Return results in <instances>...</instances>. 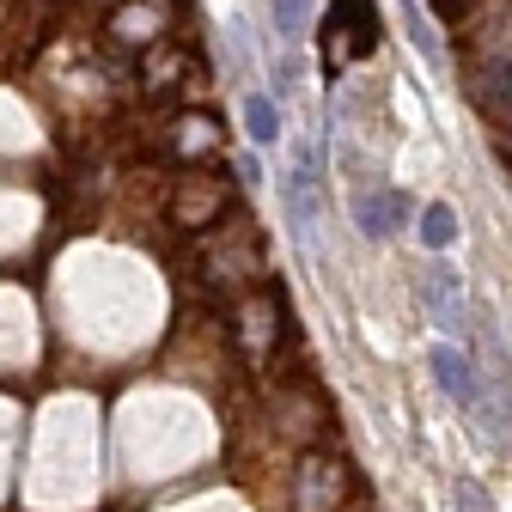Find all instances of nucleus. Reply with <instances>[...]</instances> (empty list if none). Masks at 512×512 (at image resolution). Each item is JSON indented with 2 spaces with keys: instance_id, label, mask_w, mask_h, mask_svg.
<instances>
[{
  "instance_id": "obj_6",
  "label": "nucleus",
  "mask_w": 512,
  "mask_h": 512,
  "mask_svg": "<svg viewBox=\"0 0 512 512\" xmlns=\"http://www.w3.org/2000/svg\"><path fill=\"white\" fill-rule=\"evenodd\" d=\"M354 220L366 238H384L397 232V220H409V196H397V189H366V196H354Z\"/></svg>"
},
{
  "instance_id": "obj_4",
  "label": "nucleus",
  "mask_w": 512,
  "mask_h": 512,
  "mask_svg": "<svg viewBox=\"0 0 512 512\" xmlns=\"http://www.w3.org/2000/svg\"><path fill=\"white\" fill-rule=\"evenodd\" d=\"M220 214H226V189H214V183H202V177H189L177 196H171V220H177V226H189V232L214 226Z\"/></svg>"
},
{
  "instance_id": "obj_8",
  "label": "nucleus",
  "mask_w": 512,
  "mask_h": 512,
  "mask_svg": "<svg viewBox=\"0 0 512 512\" xmlns=\"http://www.w3.org/2000/svg\"><path fill=\"white\" fill-rule=\"evenodd\" d=\"M415 232H421L427 256H433V250H452V244H458V208H452V202H427V208L415 214Z\"/></svg>"
},
{
  "instance_id": "obj_13",
  "label": "nucleus",
  "mask_w": 512,
  "mask_h": 512,
  "mask_svg": "<svg viewBox=\"0 0 512 512\" xmlns=\"http://www.w3.org/2000/svg\"><path fill=\"white\" fill-rule=\"evenodd\" d=\"M452 500H458V512H500V506H494V494H488L482 482H458V488H452Z\"/></svg>"
},
{
  "instance_id": "obj_1",
  "label": "nucleus",
  "mask_w": 512,
  "mask_h": 512,
  "mask_svg": "<svg viewBox=\"0 0 512 512\" xmlns=\"http://www.w3.org/2000/svg\"><path fill=\"white\" fill-rule=\"evenodd\" d=\"M378 49V7L372 0H330L324 19V61L330 74H342V61H360Z\"/></svg>"
},
{
  "instance_id": "obj_11",
  "label": "nucleus",
  "mask_w": 512,
  "mask_h": 512,
  "mask_svg": "<svg viewBox=\"0 0 512 512\" xmlns=\"http://www.w3.org/2000/svg\"><path fill=\"white\" fill-rule=\"evenodd\" d=\"M183 135H177V147L196 159V153H214L220 147V128H214V116H189V122H177Z\"/></svg>"
},
{
  "instance_id": "obj_9",
  "label": "nucleus",
  "mask_w": 512,
  "mask_h": 512,
  "mask_svg": "<svg viewBox=\"0 0 512 512\" xmlns=\"http://www.w3.org/2000/svg\"><path fill=\"white\" fill-rule=\"evenodd\" d=\"M244 122H250V141H256V147H275V141H281V110H275V98L250 92V98H244Z\"/></svg>"
},
{
  "instance_id": "obj_7",
  "label": "nucleus",
  "mask_w": 512,
  "mask_h": 512,
  "mask_svg": "<svg viewBox=\"0 0 512 512\" xmlns=\"http://www.w3.org/2000/svg\"><path fill=\"white\" fill-rule=\"evenodd\" d=\"M427 366H433V378H439V391L452 397V403H464V409H470V403L482 397V391H476V372H470V360H464V354H458L452 342H439Z\"/></svg>"
},
{
  "instance_id": "obj_2",
  "label": "nucleus",
  "mask_w": 512,
  "mask_h": 512,
  "mask_svg": "<svg viewBox=\"0 0 512 512\" xmlns=\"http://www.w3.org/2000/svg\"><path fill=\"white\" fill-rule=\"evenodd\" d=\"M421 299H427V317L445 330V336H464L470 330V311H464V281H458V269H445V263H433L427 275H421Z\"/></svg>"
},
{
  "instance_id": "obj_5",
  "label": "nucleus",
  "mask_w": 512,
  "mask_h": 512,
  "mask_svg": "<svg viewBox=\"0 0 512 512\" xmlns=\"http://www.w3.org/2000/svg\"><path fill=\"white\" fill-rule=\"evenodd\" d=\"M159 25H165V0H128L110 19V37L128 49H147V43H159Z\"/></svg>"
},
{
  "instance_id": "obj_10",
  "label": "nucleus",
  "mask_w": 512,
  "mask_h": 512,
  "mask_svg": "<svg viewBox=\"0 0 512 512\" xmlns=\"http://www.w3.org/2000/svg\"><path fill=\"white\" fill-rule=\"evenodd\" d=\"M403 19H409V37H415V49L433 61V68L445 74V43H439V31L427 25V13H421V0H403Z\"/></svg>"
},
{
  "instance_id": "obj_12",
  "label": "nucleus",
  "mask_w": 512,
  "mask_h": 512,
  "mask_svg": "<svg viewBox=\"0 0 512 512\" xmlns=\"http://www.w3.org/2000/svg\"><path fill=\"white\" fill-rule=\"evenodd\" d=\"M275 31H281L287 43L311 37V7H305V0H275Z\"/></svg>"
},
{
  "instance_id": "obj_3",
  "label": "nucleus",
  "mask_w": 512,
  "mask_h": 512,
  "mask_svg": "<svg viewBox=\"0 0 512 512\" xmlns=\"http://www.w3.org/2000/svg\"><path fill=\"white\" fill-rule=\"evenodd\" d=\"M342 464H330V458H305L299 464V482H293V506L299 512H336V500H342Z\"/></svg>"
}]
</instances>
